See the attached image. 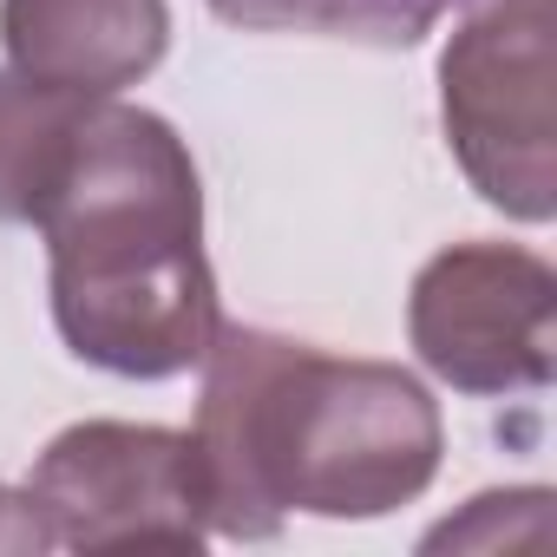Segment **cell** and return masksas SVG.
Here are the masks:
<instances>
[{
    "mask_svg": "<svg viewBox=\"0 0 557 557\" xmlns=\"http://www.w3.org/2000/svg\"><path fill=\"white\" fill-rule=\"evenodd\" d=\"M197 407L203 531L275 537L289 511L387 518L440 472V407L387 361H342L269 329H216Z\"/></svg>",
    "mask_w": 557,
    "mask_h": 557,
    "instance_id": "6da1fadb",
    "label": "cell"
},
{
    "mask_svg": "<svg viewBox=\"0 0 557 557\" xmlns=\"http://www.w3.org/2000/svg\"><path fill=\"white\" fill-rule=\"evenodd\" d=\"M53 322L66 348L125 381L197 368L223 329L203 256V190L184 138L138 106L92 99L40 203Z\"/></svg>",
    "mask_w": 557,
    "mask_h": 557,
    "instance_id": "7a4b0ae2",
    "label": "cell"
},
{
    "mask_svg": "<svg viewBox=\"0 0 557 557\" xmlns=\"http://www.w3.org/2000/svg\"><path fill=\"white\" fill-rule=\"evenodd\" d=\"M0 40L14 73L112 99L164 60L171 8L164 0H0Z\"/></svg>",
    "mask_w": 557,
    "mask_h": 557,
    "instance_id": "8992f818",
    "label": "cell"
},
{
    "mask_svg": "<svg viewBox=\"0 0 557 557\" xmlns=\"http://www.w3.org/2000/svg\"><path fill=\"white\" fill-rule=\"evenodd\" d=\"M0 550H53L47 544V524H40L34 498H27V485L21 492L0 485Z\"/></svg>",
    "mask_w": 557,
    "mask_h": 557,
    "instance_id": "9c48e42d",
    "label": "cell"
},
{
    "mask_svg": "<svg viewBox=\"0 0 557 557\" xmlns=\"http://www.w3.org/2000/svg\"><path fill=\"white\" fill-rule=\"evenodd\" d=\"M557 283L531 249L453 243L413 275L407 335L459 394H537L557 348Z\"/></svg>",
    "mask_w": 557,
    "mask_h": 557,
    "instance_id": "5b68a950",
    "label": "cell"
},
{
    "mask_svg": "<svg viewBox=\"0 0 557 557\" xmlns=\"http://www.w3.org/2000/svg\"><path fill=\"white\" fill-rule=\"evenodd\" d=\"M86 106H92L86 92L0 73V223H40V203L66 164Z\"/></svg>",
    "mask_w": 557,
    "mask_h": 557,
    "instance_id": "52a82bcc",
    "label": "cell"
},
{
    "mask_svg": "<svg viewBox=\"0 0 557 557\" xmlns=\"http://www.w3.org/2000/svg\"><path fill=\"white\" fill-rule=\"evenodd\" d=\"M27 498L47 524L53 550H197L203 544V492L190 433L86 420L66 426Z\"/></svg>",
    "mask_w": 557,
    "mask_h": 557,
    "instance_id": "277c9868",
    "label": "cell"
},
{
    "mask_svg": "<svg viewBox=\"0 0 557 557\" xmlns=\"http://www.w3.org/2000/svg\"><path fill=\"white\" fill-rule=\"evenodd\" d=\"M466 0H210V14L249 34H315L361 47H420Z\"/></svg>",
    "mask_w": 557,
    "mask_h": 557,
    "instance_id": "ba28073f",
    "label": "cell"
},
{
    "mask_svg": "<svg viewBox=\"0 0 557 557\" xmlns=\"http://www.w3.org/2000/svg\"><path fill=\"white\" fill-rule=\"evenodd\" d=\"M446 138L485 203L544 223L557 203L550 164V0H498L440 66Z\"/></svg>",
    "mask_w": 557,
    "mask_h": 557,
    "instance_id": "3957f363",
    "label": "cell"
}]
</instances>
